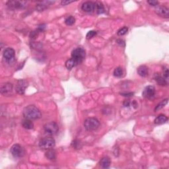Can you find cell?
Instances as JSON below:
<instances>
[{"instance_id": "cell-1", "label": "cell", "mask_w": 169, "mask_h": 169, "mask_svg": "<svg viewBox=\"0 0 169 169\" xmlns=\"http://www.w3.org/2000/svg\"><path fill=\"white\" fill-rule=\"evenodd\" d=\"M23 115L27 119L37 120L41 118L42 114L39 109L36 106L29 105L24 108Z\"/></svg>"}, {"instance_id": "cell-2", "label": "cell", "mask_w": 169, "mask_h": 169, "mask_svg": "<svg viewBox=\"0 0 169 169\" xmlns=\"http://www.w3.org/2000/svg\"><path fill=\"white\" fill-rule=\"evenodd\" d=\"M99 126L100 122L96 118H88L84 121V128L88 131L96 130Z\"/></svg>"}, {"instance_id": "cell-3", "label": "cell", "mask_w": 169, "mask_h": 169, "mask_svg": "<svg viewBox=\"0 0 169 169\" xmlns=\"http://www.w3.org/2000/svg\"><path fill=\"white\" fill-rule=\"evenodd\" d=\"M55 139L52 137H46L39 142V147L42 149H51L55 146Z\"/></svg>"}, {"instance_id": "cell-4", "label": "cell", "mask_w": 169, "mask_h": 169, "mask_svg": "<svg viewBox=\"0 0 169 169\" xmlns=\"http://www.w3.org/2000/svg\"><path fill=\"white\" fill-rule=\"evenodd\" d=\"M72 57L77 63L80 64L83 62L85 57V51L82 48H77L72 51Z\"/></svg>"}, {"instance_id": "cell-5", "label": "cell", "mask_w": 169, "mask_h": 169, "mask_svg": "<svg viewBox=\"0 0 169 169\" xmlns=\"http://www.w3.org/2000/svg\"><path fill=\"white\" fill-rule=\"evenodd\" d=\"M28 2L26 1H19V0H12L9 1L7 3V5L11 9H21L25 7Z\"/></svg>"}, {"instance_id": "cell-6", "label": "cell", "mask_w": 169, "mask_h": 169, "mask_svg": "<svg viewBox=\"0 0 169 169\" xmlns=\"http://www.w3.org/2000/svg\"><path fill=\"white\" fill-rule=\"evenodd\" d=\"M45 132L50 135H55L58 132L59 128L57 124L54 122H50L46 124L44 126Z\"/></svg>"}, {"instance_id": "cell-7", "label": "cell", "mask_w": 169, "mask_h": 169, "mask_svg": "<svg viewBox=\"0 0 169 169\" xmlns=\"http://www.w3.org/2000/svg\"><path fill=\"white\" fill-rule=\"evenodd\" d=\"M15 50L11 48H6L3 53V56L8 64H12L15 61Z\"/></svg>"}, {"instance_id": "cell-8", "label": "cell", "mask_w": 169, "mask_h": 169, "mask_svg": "<svg viewBox=\"0 0 169 169\" xmlns=\"http://www.w3.org/2000/svg\"><path fill=\"white\" fill-rule=\"evenodd\" d=\"M28 87V82L25 79H19L15 85V91L19 95H23Z\"/></svg>"}, {"instance_id": "cell-9", "label": "cell", "mask_w": 169, "mask_h": 169, "mask_svg": "<svg viewBox=\"0 0 169 169\" xmlns=\"http://www.w3.org/2000/svg\"><path fill=\"white\" fill-rule=\"evenodd\" d=\"M11 153L15 158H19L23 156L24 151L22 147L19 144H15L11 148Z\"/></svg>"}, {"instance_id": "cell-10", "label": "cell", "mask_w": 169, "mask_h": 169, "mask_svg": "<svg viewBox=\"0 0 169 169\" xmlns=\"http://www.w3.org/2000/svg\"><path fill=\"white\" fill-rule=\"evenodd\" d=\"M143 96L147 99H154L155 95V88L153 86H147L142 93Z\"/></svg>"}, {"instance_id": "cell-11", "label": "cell", "mask_w": 169, "mask_h": 169, "mask_svg": "<svg viewBox=\"0 0 169 169\" xmlns=\"http://www.w3.org/2000/svg\"><path fill=\"white\" fill-rule=\"evenodd\" d=\"M155 13L160 17H164V18H168L169 17V9L165 6L161 5L158 6L155 9Z\"/></svg>"}, {"instance_id": "cell-12", "label": "cell", "mask_w": 169, "mask_h": 169, "mask_svg": "<svg viewBox=\"0 0 169 169\" xmlns=\"http://www.w3.org/2000/svg\"><path fill=\"white\" fill-rule=\"evenodd\" d=\"M13 84L10 83H4L1 87V93L4 96L10 95L12 93Z\"/></svg>"}, {"instance_id": "cell-13", "label": "cell", "mask_w": 169, "mask_h": 169, "mask_svg": "<svg viewBox=\"0 0 169 169\" xmlns=\"http://www.w3.org/2000/svg\"><path fill=\"white\" fill-rule=\"evenodd\" d=\"M81 9L84 12H93L95 9V3L92 1H86L83 3Z\"/></svg>"}, {"instance_id": "cell-14", "label": "cell", "mask_w": 169, "mask_h": 169, "mask_svg": "<svg viewBox=\"0 0 169 169\" xmlns=\"http://www.w3.org/2000/svg\"><path fill=\"white\" fill-rule=\"evenodd\" d=\"M54 1H44L39 2V3L37 5V10H39V11H41L46 9L48 7V5H50V4L52 3H54Z\"/></svg>"}, {"instance_id": "cell-15", "label": "cell", "mask_w": 169, "mask_h": 169, "mask_svg": "<svg viewBox=\"0 0 169 169\" xmlns=\"http://www.w3.org/2000/svg\"><path fill=\"white\" fill-rule=\"evenodd\" d=\"M137 73L141 77H145L148 75L149 69L145 66H141L137 69Z\"/></svg>"}, {"instance_id": "cell-16", "label": "cell", "mask_w": 169, "mask_h": 169, "mask_svg": "<svg viewBox=\"0 0 169 169\" xmlns=\"http://www.w3.org/2000/svg\"><path fill=\"white\" fill-rule=\"evenodd\" d=\"M168 121V117L164 114H160L155 119V124H163Z\"/></svg>"}, {"instance_id": "cell-17", "label": "cell", "mask_w": 169, "mask_h": 169, "mask_svg": "<svg viewBox=\"0 0 169 169\" xmlns=\"http://www.w3.org/2000/svg\"><path fill=\"white\" fill-rule=\"evenodd\" d=\"M110 159H109V157H105L102 158L101 161H100V165L103 168H108L110 167Z\"/></svg>"}, {"instance_id": "cell-18", "label": "cell", "mask_w": 169, "mask_h": 169, "mask_svg": "<svg viewBox=\"0 0 169 169\" xmlns=\"http://www.w3.org/2000/svg\"><path fill=\"white\" fill-rule=\"evenodd\" d=\"M155 79L157 81V83L161 86H165L167 84L166 79L164 77H162L161 75L156 74L155 76Z\"/></svg>"}, {"instance_id": "cell-19", "label": "cell", "mask_w": 169, "mask_h": 169, "mask_svg": "<svg viewBox=\"0 0 169 169\" xmlns=\"http://www.w3.org/2000/svg\"><path fill=\"white\" fill-rule=\"evenodd\" d=\"M78 63H77V62L76 60H75L73 58H71L70 59H68V61L66 62V66L67 69H68V70H72V68H74V67L76 66L77 65H78Z\"/></svg>"}, {"instance_id": "cell-20", "label": "cell", "mask_w": 169, "mask_h": 169, "mask_svg": "<svg viewBox=\"0 0 169 169\" xmlns=\"http://www.w3.org/2000/svg\"><path fill=\"white\" fill-rule=\"evenodd\" d=\"M22 126L24 128L26 129V130H31L34 128V124L32 122H31L29 119L26 118V120H24L22 122Z\"/></svg>"}, {"instance_id": "cell-21", "label": "cell", "mask_w": 169, "mask_h": 169, "mask_svg": "<svg viewBox=\"0 0 169 169\" xmlns=\"http://www.w3.org/2000/svg\"><path fill=\"white\" fill-rule=\"evenodd\" d=\"M95 10H96L98 14H102V13L105 12V9L104 7V5L101 2L95 3Z\"/></svg>"}, {"instance_id": "cell-22", "label": "cell", "mask_w": 169, "mask_h": 169, "mask_svg": "<svg viewBox=\"0 0 169 169\" xmlns=\"http://www.w3.org/2000/svg\"><path fill=\"white\" fill-rule=\"evenodd\" d=\"M168 99H166L163 100V101H162L161 103H159V104H158L156 106V107H155V112H157V111L161 110V109L164 108V106L166 105V104L168 103Z\"/></svg>"}, {"instance_id": "cell-23", "label": "cell", "mask_w": 169, "mask_h": 169, "mask_svg": "<svg viewBox=\"0 0 169 169\" xmlns=\"http://www.w3.org/2000/svg\"><path fill=\"white\" fill-rule=\"evenodd\" d=\"M46 157L50 160H54L55 159V153L54 150L48 149L46 153Z\"/></svg>"}, {"instance_id": "cell-24", "label": "cell", "mask_w": 169, "mask_h": 169, "mask_svg": "<svg viewBox=\"0 0 169 169\" xmlns=\"http://www.w3.org/2000/svg\"><path fill=\"white\" fill-rule=\"evenodd\" d=\"M123 75V70L120 67H118L114 71V75L115 77H120Z\"/></svg>"}, {"instance_id": "cell-25", "label": "cell", "mask_w": 169, "mask_h": 169, "mask_svg": "<svg viewBox=\"0 0 169 169\" xmlns=\"http://www.w3.org/2000/svg\"><path fill=\"white\" fill-rule=\"evenodd\" d=\"M75 19L73 16H70L67 17L65 20V23L68 26L73 25V24L75 23Z\"/></svg>"}, {"instance_id": "cell-26", "label": "cell", "mask_w": 169, "mask_h": 169, "mask_svg": "<svg viewBox=\"0 0 169 169\" xmlns=\"http://www.w3.org/2000/svg\"><path fill=\"white\" fill-rule=\"evenodd\" d=\"M128 28H127L126 26H124V27L120 28V29L118 31L117 34L118 36H123V35L126 34L127 32H128Z\"/></svg>"}, {"instance_id": "cell-27", "label": "cell", "mask_w": 169, "mask_h": 169, "mask_svg": "<svg viewBox=\"0 0 169 169\" xmlns=\"http://www.w3.org/2000/svg\"><path fill=\"white\" fill-rule=\"evenodd\" d=\"M97 34V32L95 30H91L89 32H88L87 34L86 35V37L87 39H91L93 37H94L95 35Z\"/></svg>"}, {"instance_id": "cell-28", "label": "cell", "mask_w": 169, "mask_h": 169, "mask_svg": "<svg viewBox=\"0 0 169 169\" xmlns=\"http://www.w3.org/2000/svg\"><path fill=\"white\" fill-rule=\"evenodd\" d=\"M163 75L164 78H165L166 80L168 79V70L167 68H165L163 69Z\"/></svg>"}, {"instance_id": "cell-29", "label": "cell", "mask_w": 169, "mask_h": 169, "mask_svg": "<svg viewBox=\"0 0 169 169\" xmlns=\"http://www.w3.org/2000/svg\"><path fill=\"white\" fill-rule=\"evenodd\" d=\"M147 3L149 4L151 6H156L159 4V2L155 0H150V1H147Z\"/></svg>"}, {"instance_id": "cell-30", "label": "cell", "mask_w": 169, "mask_h": 169, "mask_svg": "<svg viewBox=\"0 0 169 169\" xmlns=\"http://www.w3.org/2000/svg\"><path fill=\"white\" fill-rule=\"evenodd\" d=\"M121 95H122V96L128 97H132V96H133V93H121Z\"/></svg>"}, {"instance_id": "cell-31", "label": "cell", "mask_w": 169, "mask_h": 169, "mask_svg": "<svg viewBox=\"0 0 169 169\" xmlns=\"http://www.w3.org/2000/svg\"><path fill=\"white\" fill-rule=\"evenodd\" d=\"M72 2H73V1H62L61 2V3H62V5H68V4L72 3Z\"/></svg>"}, {"instance_id": "cell-32", "label": "cell", "mask_w": 169, "mask_h": 169, "mask_svg": "<svg viewBox=\"0 0 169 169\" xmlns=\"http://www.w3.org/2000/svg\"><path fill=\"white\" fill-rule=\"evenodd\" d=\"M45 28H46L45 24H41V25L39 26V27H38V30H39V31H42V30H44V29Z\"/></svg>"}, {"instance_id": "cell-33", "label": "cell", "mask_w": 169, "mask_h": 169, "mask_svg": "<svg viewBox=\"0 0 169 169\" xmlns=\"http://www.w3.org/2000/svg\"><path fill=\"white\" fill-rule=\"evenodd\" d=\"M130 104H131V103H130V100H126V101L124 102V106H129L130 105Z\"/></svg>"}]
</instances>
